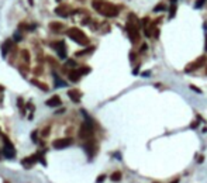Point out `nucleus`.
Wrapping results in <instances>:
<instances>
[{
	"instance_id": "0eeeda50",
	"label": "nucleus",
	"mask_w": 207,
	"mask_h": 183,
	"mask_svg": "<svg viewBox=\"0 0 207 183\" xmlns=\"http://www.w3.org/2000/svg\"><path fill=\"white\" fill-rule=\"evenodd\" d=\"M52 48L57 51L58 56H59L61 59H65L66 58V47H65V42H63V41L54 42V44H52Z\"/></svg>"
},
{
	"instance_id": "423d86ee",
	"label": "nucleus",
	"mask_w": 207,
	"mask_h": 183,
	"mask_svg": "<svg viewBox=\"0 0 207 183\" xmlns=\"http://www.w3.org/2000/svg\"><path fill=\"white\" fill-rule=\"evenodd\" d=\"M206 61H207V56L206 55H201L200 58H197L194 62H192V64H189L186 66V72H192V70H196V69H199V68H201V66H204L206 65Z\"/></svg>"
},
{
	"instance_id": "20e7f679",
	"label": "nucleus",
	"mask_w": 207,
	"mask_h": 183,
	"mask_svg": "<svg viewBox=\"0 0 207 183\" xmlns=\"http://www.w3.org/2000/svg\"><path fill=\"white\" fill-rule=\"evenodd\" d=\"M79 137L82 140H92L93 137V125H92L90 121H86V123L82 124L79 130Z\"/></svg>"
},
{
	"instance_id": "1a4fd4ad",
	"label": "nucleus",
	"mask_w": 207,
	"mask_h": 183,
	"mask_svg": "<svg viewBox=\"0 0 207 183\" xmlns=\"http://www.w3.org/2000/svg\"><path fill=\"white\" fill-rule=\"evenodd\" d=\"M37 160H38V155H31V156L24 158V159L21 160V163H23V166L26 169H30L35 162H37Z\"/></svg>"
},
{
	"instance_id": "393cba45",
	"label": "nucleus",
	"mask_w": 207,
	"mask_h": 183,
	"mask_svg": "<svg viewBox=\"0 0 207 183\" xmlns=\"http://www.w3.org/2000/svg\"><path fill=\"white\" fill-rule=\"evenodd\" d=\"M66 65H68V66H72V68L78 66V65H76V62H75V61H72V59H68V61H66Z\"/></svg>"
},
{
	"instance_id": "2f4dec72",
	"label": "nucleus",
	"mask_w": 207,
	"mask_h": 183,
	"mask_svg": "<svg viewBox=\"0 0 207 183\" xmlns=\"http://www.w3.org/2000/svg\"><path fill=\"white\" fill-rule=\"evenodd\" d=\"M14 39H16V41H20V39H21V35H20V34H16V35H14Z\"/></svg>"
},
{
	"instance_id": "7c9ffc66",
	"label": "nucleus",
	"mask_w": 207,
	"mask_h": 183,
	"mask_svg": "<svg viewBox=\"0 0 207 183\" xmlns=\"http://www.w3.org/2000/svg\"><path fill=\"white\" fill-rule=\"evenodd\" d=\"M203 3H206V0H199V2L194 4V7H200V6L203 4Z\"/></svg>"
},
{
	"instance_id": "58836bf2",
	"label": "nucleus",
	"mask_w": 207,
	"mask_h": 183,
	"mask_svg": "<svg viewBox=\"0 0 207 183\" xmlns=\"http://www.w3.org/2000/svg\"><path fill=\"white\" fill-rule=\"evenodd\" d=\"M0 134H2V132H0Z\"/></svg>"
},
{
	"instance_id": "bb28decb",
	"label": "nucleus",
	"mask_w": 207,
	"mask_h": 183,
	"mask_svg": "<svg viewBox=\"0 0 207 183\" xmlns=\"http://www.w3.org/2000/svg\"><path fill=\"white\" fill-rule=\"evenodd\" d=\"M162 10H165V6L164 4H158L155 8H154V11H162Z\"/></svg>"
},
{
	"instance_id": "f8f14e48",
	"label": "nucleus",
	"mask_w": 207,
	"mask_h": 183,
	"mask_svg": "<svg viewBox=\"0 0 207 183\" xmlns=\"http://www.w3.org/2000/svg\"><path fill=\"white\" fill-rule=\"evenodd\" d=\"M45 104L48 107H58V106H61V104H62V101H61L59 96H52L49 100H47Z\"/></svg>"
},
{
	"instance_id": "f257e3e1",
	"label": "nucleus",
	"mask_w": 207,
	"mask_h": 183,
	"mask_svg": "<svg viewBox=\"0 0 207 183\" xmlns=\"http://www.w3.org/2000/svg\"><path fill=\"white\" fill-rule=\"evenodd\" d=\"M93 8L99 14H102L104 17H110V18L111 17H117L120 13L117 6H114L113 3H109V2H102V0L93 2Z\"/></svg>"
},
{
	"instance_id": "c85d7f7f",
	"label": "nucleus",
	"mask_w": 207,
	"mask_h": 183,
	"mask_svg": "<svg viewBox=\"0 0 207 183\" xmlns=\"http://www.w3.org/2000/svg\"><path fill=\"white\" fill-rule=\"evenodd\" d=\"M37 134H38L37 131H34V132L31 134V138H33V141H34V142H37Z\"/></svg>"
},
{
	"instance_id": "473e14b6",
	"label": "nucleus",
	"mask_w": 207,
	"mask_h": 183,
	"mask_svg": "<svg viewBox=\"0 0 207 183\" xmlns=\"http://www.w3.org/2000/svg\"><path fill=\"white\" fill-rule=\"evenodd\" d=\"M204 48H206V51H207V34H206V45H204Z\"/></svg>"
},
{
	"instance_id": "f03ea898",
	"label": "nucleus",
	"mask_w": 207,
	"mask_h": 183,
	"mask_svg": "<svg viewBox=\"0 0 207 183\" xmlns=\"http://www.w3.org/2000/svg\"><path fill=\"white\" fill-rule=\"evenodd\" d=\"M127 34L130 37L131 42L137 44L139 41V28H138V20H137L135 14H130L128 16V23H127Z\"/></svg>"
},
{
	"instance_id": "dca6fc26",
	"label": "nucleus",
	"mask_w": 207,
	"mask_h": 183,
	"mask_svg": "<svg viewBox=\"0 0 207 183\" xmlns=\"http://www.w3.org/2000/svg\"><path fill=\"white\" fill-rule=\"evenodd\" d=\"M49 28H51L54 33H61L62 28H63V25L61 24V23H51V24H49Z\"/></svg>"
},
{
	"instance_id": "6e6552de",
	"label": "nucleus",
	"mask_w": 207,
	"mask_h": 183,
	"mask_svg": "<svg viewBox=\"0 0 207 183\" xmlns=\"http://www.w3.org/2000/svg\"><path fill=\"white\" fill-rule=\"evenodd\" d=\"M72 142H73V140H72V138H69V137H66V138H59V140H55L52 145H54V148H57V149H63V148H66V146L72 145Z\"/></svg>"
},
{
	"instance_id": "ddd939ff",
	"label": "nucleus",
	"mask_w": 207,
	"mask_h": 183,
	"mask_svg": "<svg viewBox=\"0 0 207 183\" xmlns=\"http://www.w3.org/2000/svg\"><path fill=\"white\" fill-rule=\"evenodd\" d=\"M55 13L61 17H68L69 14H71V11H69V8L66 7V6H59V7L55 8Z\"/></svg>"
},
{
	"instance_id": "5701e85b",
	"label": "nucleus",
	"mask_w": 207,
	"mask_h": 183,
	"mask_svg": "<svg viewBox=\"0 0 207 183\" xmlns=\"http://www.w3.org/2000/svg\"><path fill=\"white\" fill-rule=\"evenodd\" d=\"M49 131H51V127H45V128H44L43 130V132H41V135H43V137L44 138H45V137H48V135H49Z\"/></svg>"
},
{
	"instance_id": "9b49d317",
	"label": "nucleus",
	"mask_w": 207,
	"mask_h": 183,
	"mask_svg": "<svg viewBox=\"0 0 207 183\" xmlns=\"http://www.w3.org/2000/svg\"><path fill=\"white\" fill-rule=\"evenodd\" d=\"M68 76H69V80L71 82H79L80 80V78H82V73H80V70L78 69H73V70H71V72L68 73Z\"/></svg>"
},
{
	"instance_id": "aec40b11",
	"label": "nucleus",
	"mask_w": 207,
	"mask_h": 183,
	"mask_svg": "<svg viewBox=\"0 0 207 183\" xmlns=\"http://www.w3.org/2000/svg\"><path fill=\"white\" fill-rule=\"evenodd\" d=\"M92 51H93V48H88V49H83V51H78L76 53H75V55L76 56H82V55H86V53H89V52H92Z\"/></svg>"
},
{
	"instance_id": "6ab92c4d",
	"label": "nucleus",
	"mask_w": 207,
	"mask_h": 183,
	"mask_svg": "<svg viewBox=\"0 0 207 183\" xmlns=\"http://www.w3.org/2000/svg\"><path fill=\"white\" fill-rule=\"evenodd\" d=\"M111 180H113V182H119V180H121V172H114V173L111 175Z\"/></svg>"
},
{
	"instance_id": "412c9836",
	"label": "nucleus",
	"mask_w": 207,
	"mask_h": 183,
	"mask_svg": "<svg viewBox=\"0 0 207 183\" xmlns=\"http://www.w3.org/2000/svg\"><path fill=\"white\" fill-rule=\"evenodd\" d=\"M54 80H55V83H57V86H66V82H62L59 78H58V75H55V73H54Z\"/></svg>"
},
{
	"instance_id": "f3484780",
	"label": "nucleus",
	"mask_w": 207,
	"mask_h": 183,
	"mask_svg": "<svg viewBox=\"0 0 207 183\" xmlns=\"http://www.w3.org/2000/svg\"><path fill=\"white\" fill-rule=\"evenodd\" d=\"M18 30L20 31H31V30H34V25H30V24H27V23H20V24H18Z\"/></svg>"
},
{
	"instance_id": "b1692460",
	"label": "nucleus",
	"mask_w": 207,
	"mask_h": 183,
	"mask_svg": "<svg viewBox=\"0 0 207 183\" xmlns=\"http://www.w3.org/2000/svg\"><path fill=\"white\" fill-rule=\"evenodd\" d=\"M78 69L80 70V73H82V75H86V73L90 72V68H88V66H82V68H78Z\"/></svg>"
},
{
	"instance_id": "cd10ccee",
	"label": "nucleus",
	"mask_w": 207,
	"mask_h": 183,
	"mask_svg": "<svg viewBox=\"0 0 207 183\" xmlns=\"http://www.w3.org/2000/svg\"><path fill=\"white\" fill-rule=\"evenodd\" d=\"M175 10H176L175 6H173V7H170V13H169V17H170V18H172L173 16H175Z\"/></svg>"
},
{
	"instance_id": "a878e982",
	"label": "nucleus",
	"mask_w": 207,
	"mask_h": 183,
	"mask_svg": "<svg viewBox=\"0 0 207 183\" xmlns=\"http://www.w3.org/2000/svg\"><path fill=\"white\" fill-rule=\"evenodd\" d=\"M21 53H23V58L26 59L27 62H28V59H30V56H28V51H26V49H24V51H21Z\"/></svg>"
},
{
	"instance_id": "4c0bfd02",
	"label": "nucleus",
	"mask_w": 207,
	"mask_h": 183,
	"mask_svg": "<svg viewBox=\"0 0 207 183\" xmlns=\"http://www.w3.org/2000/svg\"><path fill=\"white\" fill-rule=\"evenodd\" d=\"M4 183H9V182H4Z\"/></svg>"
},
{
	"instance_id": "e433bc0d",
	"label": "nucleus",
	"mask_w": 207,
	"mask_h": 183,
	"mask_svg": "<svg viewBox=\"0 0 207 183\" xmlns=\"http://www.w3.org/2000/svg\"><path fill=\"white\" fill-rule=\"evenodd\" d=\"M57 2H62V0H57Z\"/></svg>"
},
{
	"instance_id": "4468645a",
	"label": "nucleus",
	"mask_w": 207,
	"mask_h": 183,
	"mask_svg": "<svg viewBox=\"0 0 207 183\" xmlns=\"http://www.w3.org/2000/svg\"><path fill=\"white\" fill-rule=\"evenodd\" d=\"M68 96L71 97L72 101H75V103H78V101H80V97H82V93L78 92V90H68Z\"/></svg>"
},
{
	"instance_id": "c9c22d12",
	"label": "nucleus",
	"mask_w": 207,
	"mask_h": 183,
	"mask_svg": "<svg viewBox=\"0 0 207 183\" xmlns=\"http://www.w3.org/2000/svg\"><path fill=\"white\" fill-rule=\"evenodd\" d=\"M206 75H207V68H206Z\"/></svg>"
},
{
	"instance_id": "f704fd0d",
	"label": "nucleus",
	"mask_w": 207,
	"mask_h": 183,
	"mask_svg": "<svg viewBox=\"0 0 207 183\" xmlns=\"http://www.w3.org/2000/svg\"><path fill=\"white\" fill-rule=\"evenodd\" d=\"M172 183H179V180H178V179H176V180H173V182H172Z\"/></svg>"
},
{
	"instance_id": "4be33fe9",
	"label": "nucleus",
	"mask_w": 207,
	"mask_h": 183,
	"mask_svg": "<svg viewBox=\"0 0 207 183\" xmlns=\"http://www.w3.org/2000/svg\"><path fill=\"white\" fill-rule=\"evenodd\" d=\"M17 106L21 109V113H26V107H24V100H23V99H20V97L17 99Z\"/></svg>"
},
{
	"instance_id": "7ed1b4c3",
	"label": "nucleus",
	"mask_w": 207,
	"mask_h": 183,
	"mask_svg": "<svg viewBox=\"0 0 207 183\" xmlns=\"http://www.w3.org/2000/svg\"><path fill=\"white\" fill-rule=\"evenodd\" d=\"M68 37L72 39V41H75L76 44H80V45H89V38H88V35H86L85 33H83L80 28H76V27H72V28H69L68 30Z\"/></svg>"
},
{
	"instance_id": "a211bd4d",
	"label": "nucleus",
	"mask_w": 207,
	"mask_h": 183,
	"mask_svg": "<svg viewBox=\"0 0 207 183\" xmlns=\"http://www.w3.org/2000/svg\"><path fill=\"white\" fill-rule=\"evenodd\" d=\"M12 39H9V41H6L4 42V45H3V48H2V49H3V56H6V53H7V49H10V48H12Z\"/></svg>"
},
{
	"instance_id": "c756f323",
	"label": "nucleus",
	"mask_w": 207,
	"mask_h": 183,
	"mask_svg": "<svg viewBox=\"0 0 207 183\" xmlns=\"http://www.w3.org/2000/svg\"><path fill=\"white\" fill-rule=\"evenodd\" d=\"M104 179H106V176H104V175H102V176H99V177H97V180H96V182H97V183H102Z\"/></svg>"
},
{
	"instance_id": "72a5a7b5",
	"label": "nucleus",
	"mask_w": 207,
	"mask_h": 183,
	"mask_svg": "<svg viewBox=\"0 0 207 183\" xmlns=\"http://www.w3.org/2000/svg\"><path fill=\"white\" fill-rule=\"evenodd\" d=\"M28 3H30V4H31V6L34 4V2H33V0H28Z\"/></svg>"
},
{
	"instance_id": "9d476101",
	"label": "nucleus",
	"mask_w": 207,
	"mask_h": 183,
	"mask_svg": "<svg viewBox=\"0 0 207 183\" xmlns=\"http://www.w3.org/2000/svg\"><path fill=\"white\" fill-rule=\"evenodd\" d=\"M85 149H86L89 156L92 158L94 155V152H96V142H94L93 140H88V142L85 144Z\"/></svg>"
},
{
	"instance_id": "39448f33",
	"label": "nucleus",
	"mask_w": 207,
	"mask_h": 183,
	"mask_svg": "<svg viewBox=\"0 0 207 183\" xmlns=\"http://www.w3.org/2000/svg\"><path fill=\"white\" fill-rule=\"evenodd\" d=\"M2 137H3V142H4V149H3L4 156L9 158V159H13V158L16 156V149H14V146H13L12 141H10L6 135H2Z\"/></svg>"
},
{
	"instance_id": "2eb2a0df",
	"label": "nucleus",
	"mask_w": 207,
	"mask_h": 183,
	"mask_svg": "<svg viewBox=\"0 0 207 183\" xmlns=\"http://www.w3.org/2000/svg\"><path fill=\"white\" fill-rule=\"evenodd\" d=\"M31 82L34 86H37V87H40L41 90H44V92H47V90H49L48 89V84H45V83H43V82H40V80H37V79H31Z\"/></svg>"
}]
</instances>
